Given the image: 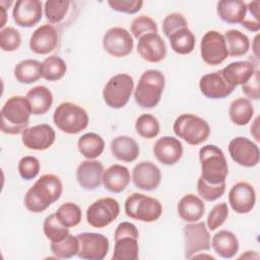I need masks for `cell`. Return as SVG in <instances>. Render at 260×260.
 Segmentation results:
<instances>
[{
	"instance_id": "obj_1",
	"label": "cell",
	"mask_w": 260,
	"mask_h": 260,
	"mask_svg": "<svg viewBox=\"0 0 260 260\" xmlns=\"http://www.w3.org/2000/svg\"><path fill=\"white\" fill-rule=\"evenodd\" d=\"M62 191L60 178L54 174H45L27 190L24 206L32 213H41L61 197Z\"/></svg>"
},
{
	"instance_id": "obj_2",
	"label": "cell",
	"mask_w": 260,
	"mask_h": 260,
	"mask_svg": "<svg viewBox=\"0 0 260 260\" xmlns=\"http://www.w3.org/2000/svg\"><path fill=\"white\" fill-rule=\"evenodd\" d=\"M0 114L1 131L5 134L16 135L28 128L31 109L25 96L13 95L5 102Z\"/></svg>"
},
{
	"instance_id": "obj_3",
	"label": "cell",
	"mask_w": 260,
	"mask_h": 260,
	"mask_svg": "<svg viewBox=\"0 0 260 260\" xmlns=\"http://www.w3.org/2000/svg\"><path fill=\"white\" fill-rule=\"evenodd\" d=\"M201 178L212 185L225 182L229 166L223 151L216 145L207 144L199 150Z\"/></svg>"
},
{
	"instance_id": "obj_4",
	"label": "cell",
	"mask_w": 260,
	"mask_h": 260,
	"mask_svg": "<svg viewBox=\"0 0 260 260\" xmlns=\"http://www.w3.org/2000/svg\"><path fill=\"white\" fill-rule=\"evenodd\" d=\"M166 78L161 71L149 69L144 71L134 89V100L138 106L151 109L157 106L160 101Z\"/></svg>"
},
{
	"instance_id": "obj_5",
	"label": "cell",
	"mask_w": 260,
	"mask_h": 260,
	"mask_svg": "<svg viewBox=\"0 0 260 260\" xmlns=\"http://www.w3.org/2000/svg\"><path fill=\"white\" fill-rule=\"evenodd\" d=\"M53 121L62 132L77 134L87 127L88 115L80 106L71 102H64L55 109Z\"/></svg>"
},
{
	"instance_id": "obj_6",
	"label": "cell",
	"mask_w": 260,
	"mask_h": 260,
	"mask_svg": "<svg viewBox=\"0 0 260 260\" xmlns=\"http://www.w3.org/2000/svg\"><path fill=\"white\" fill-rule=\"evenodd\" d=\"M175 134L190 145H198L206 141L210 134L209 124L193 114H182L174 122Z\"/></svg>"
},
{
	"instance_id": "obj_7",
	"label": "cell",
	"mask_w": 260,
	"mask_h": 260,
	"mask_svg": "<svg viewBox=\"0 0 260 260\" xmlns=\"http://www.w3.org/2000/svg\"><path fill=\"white\" fill-rule=\"evenodd\" d=\"M115 246L112 258L114 260H137L139 254V233L135 224L122 221L114 234Z\"/></svg>"
},
{
	"instance_id": "obj_8",
	"label": "cell",
	"mask_w": 260,
	"mask_h": 260,
	"mask_svg": "<svg viewBox=\"0 0 260 260\" xmlns=\"http://www.w3.org/2000/svg\"><path fill=\"white\" fill-rule=\"evenodd\" d=\"M124 208L128 217L143 222L155 221L162 213V206L157 199L141 193H132L128 196Z\"/></svg>"
},
{
	"instance_id": "obj_9",
	"label": "cell",
	"mask_w": 260,
	"mask_h": 260,
	"mask_svg": "<svg viewBox=\"0 0 260 260\" xmlns=\"http://www.w3.org/2000/svg\"><path fill=\"white\" fill-rule=\"evenodd\" d=\"M134 89L133 78L126 73L117 74L109 79L103 89V99L112 109H121L127 105Z\"/></svg>"
},
{
	"instance_id": "obj_10",
	"label": "cell",
	"mask_w": 260,
	"mask_h": 260,
	"mask_svg": "<svg viewBox=\"0 0 260 260\" xmlns=\"http://www.w3.org/2000/svg\"><path fill=\"white\" fill-rule=\"evenodd\" d=\"M120 213L119 202L112 197L98 199L86 210L87 223L102 229L113 222Z\"/></svg>"
},
{
	"instance_id": "obj_11",
	"label": "cell",
	"mask_w": 260,
	"mask_h": 260,
	"mask_svg": "<svg viewBox=\"0 0 260 260\" xmlns=\"http://www.w3.org/2000/svg\"><path fill=\"white\" fill-rule=\"evenodd\" d=\"M185 258L191 259L200 251L210 249V235L204 222H190L183 228Z\"/></svg>"
},
{
	"instance_id": "obj_12",
	"label": "cell",
	"mask_w": 260,
	"mask_h": 260,
	"mask_svg": "<svg viewBox=\"0 0 260 260\" xmlns=\"http://www.w3.org/2000/svg\"><path fill=\"white\" fill-rule=\"evenodd\" d=\"M79 242V250L77 256L85 260H102L104 259L110 248L109 239L103 234L98 233H81L77 236Z\"/></svg>"
},
{
	"instance_id": "obj_13",
	"label": "cell",
	"mask_w": 260,
	"mask_h": 260,
	"mask_svg": "<svg viewBox=\"0 0 260 260\" xmlns=\"http://www.w3.org/2000/svg\"><path fill=\"white\" fill-rule=\"evenodd\" d=\"M200 54L208 65H219L229 56L223 35L216 30H208L201 39Z\"/></svg>"
},
{
	"instance_id": "obj_14",
	"label": "cell",
	"mask_w": 260,
	"mask_h": 260,
	"mask_svg": "<svg viewBox=\"0 0 260 260\" xmlns=\"http://www.w3.org/2000/svg\"><path fill=\"white\" fill-rule=\"evenodd\" d=\"M103 47L111 56L122 58L132 52L134 41L131 34L126 28L115 26L108 29L104 35Z\"/></svg>"
},
{
	"instance_id": "obj_15",
	"label": "cell",
	"mask_w": 260,
	"mask_h": 260,
	"mask_svg": "<svg viewBox=\"0 0 260 260\" xmlns=\"http://www.w3.org/2000/svg\"><path fill=\"white\" fill-rule=\"evenodd\" d=\"M229 153L234 161L245 168L255 167L260 159L258 145L243 136L235 137L230 141Z\"/></svg>"
},
{
	"instance_id": "obj_16",
	"label": "cell",
	"mask_w": 260,
	"mask_h": 260,
	"mask_svg": "<svg viewBox=\"0 0 260 260\" xmlns=\"http://www.w3.org/2000/svg\"><path fill=\"white\" fill-rule=\"evenodd\" d=\"M55 130L49 124H39L26 128L21 133V141L32 150H46L55 142Z\"/></svg>"
},
{
	"instance_id": "obj_17",
	"label": "cell",
	"mask_w": 260,
	"mask_h": 260,
	"mask_svg": "<svg viewBox=\"0 0 260 260\" xmlns=\"http://www.w3.org/2000/svg\"><path fill=\"white\" fill-rule=\"evenodd\" d=\"M229 202L237 213L244 214L250 212L256 203L254 187L247 182H238L230 190Z\"/></svg>"
},
{
	"instance_id": "obj_18",
	"label": "cell",
	"mask_w": 260,
	"mask_h": 260,
	"mask_svg": "<svg viewBox=\"0 0 260 260\" xmlns=\"http://www.w3.org/2000/svg\"><path fill=\"white\" fill-rule=\"evenodd\" d=\"M43 16L42 2L39 0H18L12 9L14 22L20 27L36 25Z\"/></svg>"
},
{
	"instance_id": "obj_19",
	"label": "cell",
	"mask_w": 260,
	"mask_h": 260,
	"mask_svg": "<svg viewBox=\"0 0 260 260\" xmlns=\"http://www.w3.org/2000/svg\"><path fill=\"white\" fill-rule=\"evenodd\" d=\"M236 86L229 84L222 77L221 70L207 73L199 80V88L203 95L208 99L217 100L229 96Z\"/></svg>"
},
{
	"instance_id": "obj_20",
	"label": "cell",
	"mask_w": 260,
	"mask_h": 260,
	"mask_svg": "<svg viewBox=\"0 0 260 260\" xmlns=\"http://www.w3.org/2000/svg\"><path fill=\"white\" fill-rule=\"evenodd\" d=\"M137 52L149 63H158L167 55V46L158 34H147L138 40Z\"/></svg>"
},
{
	"instance_id": "obj_21",
	"label": "cell",
	"mask_w": 260,
	"mask_h": 260,
	"mask_svg": "<svg viewBox=\"0 0 260 260\" xmlns=\"http://www.w3.org/2000/svg\"><path fill=\"white\" fill-rule=\"evenodd\" d=\"M160 170L151 161H141L132 170V181L134 185L143 191H152L160 183Z\"/></svg>"
},
{
	"instance_id": "obj_22",
	"label": "cell",
	"mask_w": 260,
	"mask_h": 260,
	"mask_svg": "<svg viewBox=\"0 0 260 260\" xmlns=\"http://www.w3.org/2000/svg\"><path fill=\"white\" fill-rule=\"evenodd\" d=\"M58 41L59 35L57 29L52 24H43L31 34L29 48L36 54L45 55L55 50Z\"/></svg>"
},
{
	"instance_id": "obj_23",
	"label": "cell",
	"mask_w": 260,
	"mask_h": 260,
	"mask_svg": "<svg viewBox=\"0 0 260 260\" xmlns=\"http://www.w3.org/2000/svg\"><path fill=\"white\" fill-rule=\"evenodd\" d=\"M153 154L162 165L172 166L181 159L183 155V145L181 141L175 137L162 136L155 141Z\"/></svg>"
},
{
	"instance_id": "obj_24",
	"label": "cell",
	"mask_w": 260,
	"mask_h": 260,
	"mask_svg": "<svg viewBox=\"0 0 260 260\" xmlns=\"http://www.w3.org/2000/svg\"><path fill=\"white\" fill-rule=\"evenodd\" d=\"M104 166L101 161L87 159L82 161L76 170L78 184L86 190H94L103 183Z\"/></svg>"
},
{
	"instance_id": "obj_25",
	"label": "cell",
	"mask_w": 260,
	"mask_h": 260,
	"mask_svg": "<svg viewBox=\"0 0 260 260\" xmlns=\"http://www.w3.org/2000/svg\"><path fill=\"white\" fill-rule=\"evenodd\" d=\"M255 66L250 61L232 62L221 69V74L224 80L234 86L245 84L254 74Z\"/></svg>"
},
{
	"instance_id": "obj_26",
	"label": "cell",
	"mask_w": 260,
	"mask_h": 260,
	"mask_svg": "<svg viewBox=\"0 0 260 260\" xmlns=\"http://www.w3.org/2000/svg\"><path fill=\"white\" fill-rule=\"evenodd\" d=\"M130 183L129 170L122 165L110 166L103 175V184L105 188L113 193H120L126 189Z\"/></svg>"
},
{
	"instance_id": "obj_27",
	"label": "cell",
	"mask_w": 260,
	"mask_h": 260,
	"mask_svg": "<svg viewBox=\"0 0 260 260\" xmlns=\"http://www.w3.org/2000/svg\"><path fill=\"white\" fill-rule=\"evenodd\" d=\"M216 12L226 23H242L246 19L247 4L241 0H221L216 4Z\"/></svg>"
},
{
	"instance_id": "obj_28",
	"label": "cell",
	"mask_w": 260,
	"mask_h": 260,
	"mask_svg": "<svg viewBox=\"0 0 260 260\" xmlns=\"http://www.w3.org/2000/svg\"><path fill=\"white\" fill-rule=\"evenodd\" d=\"M177 209L179 216L184 221L195 222L203 216L205 206L200 197L194 194H187L180 199Z\"/></svg>"
},
{
	"instance_id": "obj_29",
	"label": "cell",
	"mask_w": 260,
	"mask_h": 260,
	"mask_svg": "<svg viewBox=\"0 0 260 260\" xmlns=\"http://www.w3.org/2000/svg\"><path fill=\"white\" fill-rule=\"evenodd\" d=\"M111 151L118 160L132 162L138 157L139 146L132 137L120 135L112 140Z\"/></svg>"
},
{
	"instance_id": "obj_30",
	"label": "cell",
	"mask_w": 260,
	"mask_h": 260,
	"mask_svg": "<svg viewBox=\"0 0 260 260\" xmlns=\"http://www.w3.org/2000/svg\"><path fill=\"white\" fill-rule=\"evenodd\" d=\"M215 253L221 258H233L239 251V241L236 235L230 231L221 230L217 232L210 243Z\"/></svg>"
},
{
	"instance_id": "obj_31",
	"label": "cell",
	"mask_w": 260,
	"mask_h": 260,
	"mask_svg": "<svg viewBox=\"0 0 260 260\" xmlns=\"http://www.w3.org/2000/svg\"><path fill=\"white\" fill-rule=\"evenodd\" d=\"M25 98L30 105L32 115L46 114L53 104V94L51 90L44 85H38L30 88Z\"/></svg>"
},
{
	"instance_id": "obj_32",
	"label": "cell",
	"mask_w": 260,
	"mask_h": 260,
	"mask_svg": "<svg viewBox=\"0 0 260 260\" xmlns=\"http://www.w3.org/2000/svg\"><path fill=\"white\" fill-rule=\"evenodd\" d=\"M79 152L87 159H94L99 157L105 149V141L96 133L88 132L79 137L77 141Z\"/></svg>"
},
{
	"instance_id": "obj_33",
	"label": "cell",
	"mask_w": 260,
	"mask_h": 260,
	"mask_svg": "<svg viewBox=\"0 0 260 260\" xmlns=\"http://www.w3.org/2000/svg\"><path fill=\"white\" fill-rule=\"evenodd\" d=\"M229 115L231 121L234 124L238 126H244L251 121L254 115V108L248 99L238 98L231 103L229 108Z\"/></svg>"
},
{
	"instance_id": "obj_34",
	"label": "cell",
	"mask_w": 260,
	"mask_h": 260,
	"mask_svg": "<svg viewBox=\"0 0 260 260\" xmlns=\"http://www.w3.org/2000/svg\"><path fill=\"white\" fill-rule=\"evenodd\" d=\"M168 39L172 50L177 54L187 55L195 48V36L188 27L177 29Z\"/></svg>"
},
{
	"instance_id": "obj_35",
	"label": "cell",
	"mask_w": 260,
	"mask_h": 260,
	"mask_svg": "<svg viewBox=\"0 0 260 260\" xmlns=\"http://www.w3.org/2000/svg\"><path fill=\"white\" fill-rule=\"evenodd\" d=\"M223 38L228 54L231 57L244 56L250 49L249 38L238 29L226 30Z\"/></svg>"
},
{
	"instance_id": "obj_36",
	"label": "cell",
	"mask_w": 260,
	"mask_h": 260,
	"mask_svg": "<svg viewBox=\"0 0 260 260\" xmlns=\"http://www.w3.org/2000/svg\"><path fill=\"white\" fill-rule=\"evenodd\" d=\"M14 77L20 83L30 84L39 80L41 75V63L34 59L20 61L14 67Z\"/></svg>"
},
{
	"instance_id": "obj_37",
	"label": "cell",
	"mask_w": 260,
	"mask_h": 260,
	"mask_svg": "<svg viewBox=\"0 0 260 260\" xmlns=\"http://www.w3.org/2000/svg\"><path fill=\"white\" fill-rule=\"evenodd\" d=\"M67 70L65 61L57 56L52 55L47 57L41 63V75L48 81H57L61 79Z\"/></svg>"
},
{
	"instance_id": "obj_38",
	"label": "cell",
	"mask_w": 260,
	"mask_h": 260,
	"mask_svg": "<svg viewBox=\"0 0 260 260\" xmlns=\"http://www.w3.org/2000/svg\"><path fill=\"white\" fill-rule=\"evenodd\" d=\"M73 2L67 0H48L45 2V16L51 23H62L70 11Z\"/></svg>"
},
{
	"instance_id": "obj_39",
	"label": "cell",
	"mask_w": 260,
	"mask_h": 260,
	"mask_svg": "<svg viewBox=\"0 0 260 260\" xmlns=\"http://www.w3.org/2000/svg\"><path fill=\"white\" fill-rule=\"evenodd\" d=\"M51 252L60 259H69L77 255L79 250V242L77 237L69 234L60 242H51Z\"/></svg>"
},
{
	"instance_id": "obj_40",
	"label": "cell",
	"mask_w": 260,
	"mask_h": 260,
	"mask_svg": "<svg viewBox=\"0 0 260 260\" xmlns=\"http://www.w3.org/2000/svg\"><path fill=\"white\" fill-rule=\"evenodd\" d=\"M55 213L59 221L68 229L77 225L81 221V209L73 202L63 203Z\"/></svg>"
},
{
	"instance_id": "obj_41",
	"label": "cell",
	"mask_w": 260,
	"mask_h": 260,
	"mask_svg": "<svg viewBox=\"0 0 260 260\" xmlns=\"http://www.w3.org/2000/svg\"><path fill=\"white\" fill-rule=\"evenodd\" d=\"M43 230L46 238L51 242H60L70 234L68 228L59 221L56 213H52L45 218Z\"/></svg>"
},
{
	"instance_id": "obj_42",
	"label": "cell",
	"mask_w": 260,
	"mask_h": 260,
	"mask_svg": "<svg viewBox=\"0 0 260 260\" xmlns=\"http://www.w3.org/2000/svg\"><path fill=\"white\" fill-rule=\"evenodd\" d=\"M135 130L141 137L151 139L158 135L160 126L156 117L151 114H142L135 122Z\"/></svg>"
},
{
	"instance_id": "obj_43",
	"label": "cell",
	"mask_w": 260,
	"mask_h": 260,
	"mask_svg": "<svg viewBox=\"0 0 260 260\" xmlns=\"http://www.w3.org/2000/svg\"><path fill=\"white\" fill-rule=\"evenodd\" d=\"M225 182L217 185H212L205 182L201 177H199L197 181V192L200 197L205 201L211 202L220 198L225 191Z\"/></svg>"
},
{
	"instance_id": "obj_44",
	"label": "cell",
	"mask_w": 260,
	"mask_h": 260,
	"mask_svg": "<svg viewBox=\"0 0 260 260\" xmlns=\"http://www.w3.org/2000/svg\"><path fill=\"white\" fill-rule=\"evenodd\" d=\"M131 32L135 39L139 40L144 35L157 34V25L151 17L140 15L132 20Z\"/></svg>"
},
{
	"instance_id": "obj_45",
	"label": "cell",
	"mask_w": 260,
	"mask_h": 260,
	"mask_svg": "<svg viewBox=\"0 0 260 260\" xmlns=\"http://www.w3.org/2000/svg\"><path fill=\"white\" fill-rule=\"evenodd\" d=\"M21 37L14 27L7 26L0 30V47L5 52H13L19 48Z\"/></svg>"
},
{
	"instance_id": "obj_46",
	"label": "cell",
	"mask_w": 260,
	"mask_h": 260,
	"mask_svg": "<svg viewBox=\"0 0 260 260\" xmlns=\"http://www.w3.org/2000/svg\"><path fill=\"white\" fill-rule=\"evenodd\" d=\"M40 160L32 155L23 156L18 162V173L24 180L35 179L40 172Z\"/></svg>"
},
{
	"instance_id": "obj_47",
	"label": "cell",
	"mask_w": 260,
	"mask_h": 260,
	"mask_svg": "<svg viewBox=\"0 0 260 260\" xmlns=\"http://www.w3.org/2000/svg\"><path fill=\"white\" fill-rule=\"evenodd\" d=\"M229 216V208L225 202L218 203L212 207L207 216V228L210 231H215L223 224Z\"/></svg>"
},
{
	"instance_id": "obj_48",
	"label": "cell",
	"mask_w": 260,
	"mask_h": 260,
	"mask_svg": "<svg viewBox=\"0 0 260 260\" xmlns=\"http://www.w3.org/2000/svg\"><path fill=\"white\" fill-rule=\"evenodd\" d=\"M182 27H188V22L184 15L181 13H171L167 15L162 21V30L167 38H169L170 35L174 31Z\"/></svg>"
},
{
	"instance_id": "obj_49",
	"label": "cell",
	"mask_w": 260,
	"mask_h": 260,
	"mask_svg": "<svg viewBox=\"0 0 260 260\" xmlns=\"http://www.w3.org/2000/svg\"><path fill=\"white\" fill-rule=\"evenodd\" d=\"M108 4L115 11L127 13V14H134L141 9L143 5V1L141 0H110L108 1Z\"/></svg>"
},
{
	"instance_id": "obj_50",
	"label": "cell",
	"mask_w": 260,
	"mask_h": 260,
	"mask_svg": "<svg viewBox=\"0 0 260 260\" xmlns=\"http://www.w3.org/2000/svg\"><path fill=\"white\" fill-rule=\"evenodd\" d=\"M260 72L258 69L255 70L252 77L242 85V90L248 99L258 101L260 98Z\"/></svg>"
},
{
	"instance_id": "obj_51",
	"label": "cell",
	"mask_w": 260,
	"mask_h": 260,
	"mask_svg": "<svg viewBox=\"0 0 260 260\" xmlns=\"http://www.w3.org/2000/svg\"><path fill=\"white\" fill-rule=\"evenodd\" d=\"M259 5L260 2L258 0L249 2L247 4V10H249L251 15L254 17V20L256 21H259Z\"/></svg>"
},
{
	"instance_id": "obj_52",
	"label": "cell",
	"mask_w": 260,
	"mask_h": 260,
	"mask_svg": "<svg viewBox=\"0 0 260 260\" xmlns=\"http://www.w3.org/2000/svg\"><path fill=\"white\" fill-rule=\"evenodd\" d=\"M241 24H242L244 27H246L247 29L251 30V31H258V30L260 29V22H258V21L245 19Z\"/></svg>"
},
{
	"instance_id": "obj_53",
	"label": "cell",
	"mask_w": 260,
	"mask_h": 260,
	"mask_svg": "<svg viewBox=\"0 0 260 260\" xmlns=\"http://www.w3.org/2000/svg\"><path fill=\"white\" fill-rule=\"evenodd\" d=\"M250 133L251 135L256 139V141H260V137H259V117H256L253 124L251 125L250 128Z\"/></svg>"
},
{
	"instance_id": "obj_54",
	"label": "cell",
	"mask_w": 260,
	"mask_h": 260,
	"mask_svg": "<svg viewBox=\"0 0 260 260\" xmlns=\"http://www.w3.org/2000/svg\"><path fill=\"white\" fill-rule=\"evenodd\" d=\"M1 14H2V22H1V24H0V27L1 28H3V26H4V24H5V20H6V8L5 7H3V6H1Z\"/></svg>"
},
{
	"instance_id": "obj_55",
	"label": "cell",
	"mask_w": 260,
	"mask_h": 260,
	"mask_svg": "<svg viewBox=\"0 0 260 260\" xmlns=\"http://www.w3.org/2000/svg\"><path fill=\"white\" fill-rule=\"evenodd\" d=\"M258 38H259V36H256V38H255V40H254V43H255V46H254V52H255V55H256V57L258 58V52H257V50H258V47L256 46L257 45V43H258Z\"/></svg>"
}]
</instances>
